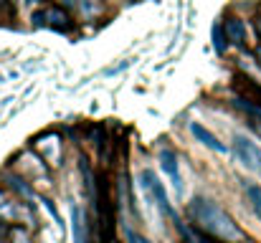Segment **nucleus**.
Segmentation results:
<instances>
[{"instance_id":"nucleus-1","label":"nucleus","mask_w":261,"mask_h":243,"mask_svg":"<svg viewBox=\"0 0 261 243\" xmlns=\"http://www.w3.org/2000/svg\"><path fill=\"white\" fill-rule=\"evenodd\" d=\"M188 218L200 228V231H205L208 236H213V238H221V241L226 243H236L244 238V233H241V228L233 223V218L216 203V200H211V198H193L190 203H188Z\"/></svg>"},{"instance_id":"nucleus-2","label":"nucleus","mask_w":261,"mask_h":243,"mask_svg":"<svg viewBox=\"0 0 261 243\" xmlns=\"http://www.w3.org/2000/svg\"><path fill=\"white\" fill-rule=\"evenodd\" d=\"M140 182H142V190H145V193L152 198V203L160 208V213H163V215H168L175 226H177V231L182 233V238H188L190 243H195V238H193V236H190V231H188V226H182V223H180V218H177L175 208L170 205V198H168L165 185L160 182V177H158L150 167H145V170L140 172Z\"/></svg>"},{"instance_id":"nucleus-3","label":"nucleus","mask_w":261,"mask_h":243,"mask_svg":"<svg viewBox=\"0 0 261 243\" xmlns=\"http://www.w3.org/2000/svg\"><path fill=\"white\" fill-rule=\"evenodd\" d=\"M233 155H236V160L241 162L246 170L261 175V145L259 142H254L246 134H236L233 137Z\"/></svg>"},{"instance_id":"nucleus-4","label":"nucleus","mask_w":261,"mask_h":243,"mask_svg":"<svg viewBox=\"0 0 261 243\" xmlns=\"http://www.w3.org/2000/svg\"><path fill=\"white\" fill-rule=\"evenodd\" d=\"M160 167H163V172L170 177V182H173L175 193H177V198H182V177H180V165H177V157H175V152L170 147H165V150H160Z\"/></svg>"},{"instance_id":"nucleus-5","label":"nucleus","mask_w":261,"mask_h":243,"mask_svg":"<svg viewBox=\"0 0 261 243\" xmlns=\"http://www.w3.org/2000/svg\"><path fill=\"white\" fill-rule=\"evenodd\" d=\"M190 132H193V137L200 142V145H205L208 150H213V152H218V155H228V147L211 132V129H205L203 124H198V122H193L190 124Z\"/></svg>"},{"instance_id":"nucleus-6","label":"nucleus","mask_w":261,"mask_h":243,"mask_svg":"<svg viewBox=\"0 0 261 243\" xmlns=\"http://www.w3.org/2000/svg\"><path fill=\"white\" fill-rule=\"evenodd\" d=\"M33 23L36 25L48 23V25H56V28H66L69 25V15L61 8H46V10H36L33 13Z\"/></svg>"},{"instance_id":"nucleus-7","label":"nucleus","mask_w":261,"mask_h":243,"mask_svg":"<svg viewBox=\"0 0 261 243\" xmlns=\"http://www.w3.org/2000/svg\"><path fill=\"white\" fill-rule=\"evenodd\" d=\"M71 223H74V243H89V221L87 213L71 203Z\"/></svg>"},{"instance_id":"nucleus-8","label":"nucleus","mask_w":261,"mask_h":243,"mask_svg":"<svg viewBox=\"0 0 261 243\" xmlns=\"http://www.w3.org/2000/svg\"><path fill=\"white\" fill-rule=\"evenodd\" d=\"M226 36L236 46H244L246 43V25H244V20L241 18H228L226 20Z\"/></svg>"},{"instance_id":"nucleus-9","label":"nucleus","mask_w":261,"mask_h":243,"mask_svg":"<svg viewBox=\"0 0 261 243\" xmlns=\"http://www.w3.org/2000/svg\"><path fill=\"white\" fill-rule=\"evenodd\" d=\"M5 180H8V182H10V185H13V187H15L20 195H25V198H31V195H33V193H31V187H28V185H25L20 177H15V175H5Z\"/></svg>"},{"instance_id":"nucleus-10","label":"nucleus","mask_w":261,"mask_h":243,"mask_svg":"<svg viewBox=\"0 0 261 243\" xmlns=\"http://www.w3.org/2000/svg\"><path fill=\"white\" fill-rule=\"evenodd\" d=\"M124 238H127V243H155L152 238H147V236H142V233H137L135 228H124Z\"/></svg>"},{"instance_id":"nucleus-11","label":"nucleus","mask_w":261,"mask_h":243,"mask_svg":"<svg viewBox=\"0 0 261 243\" xmlns=\"http://www.w3.org/2000/svg\"><path fill=\"white\" fill-rule=\"evenodd\" d=\"M213 43H216V51H218V53H226V43H223V28H221V23L213 25Z\"/></svg>"},{"instance_id":"nucleus-12","label":"nucleus","mask_w":261,"mask_h":243,"mask_svg":"<svg viewBox=\"0 0 261 243\" xmlns=\"http://www.w3.org/2000/svg\"><path fill=\"white\" fill-rule=\"evenodd\" d=\"M249 195H251V205H254V210H256V215L261 218V190L259 187H249Z\"/></svg>"},{"instance_id":"nucleus-13","label":"nucleus","mask_w":261,"mask_h":243,"mask_svg":"<svg viewBox=\"0 0 261 243\" xmlns=\"http://www.w3.org/2000/svg\"><path fill=\"white\" fill-rule=\"evenodd\" d=\"M61 3H64V5H74L76 0H61Z\"/></svg>"},{"instance_id":"nucleus-14","label":"nucleus","mask_w":261,"mask_h":243,"mask_svg":"<svg viewBox=\"0 0 261 243\" xmlns=\"http://www.w3.org/2000/svg\"><path fill=\"white\" fill-rule=\"evenodd\" d=\"M3 5H5V0H0V10H3Z\"/></svg>"},{"instance_id":"nucleus-15","label":"nucleus","mask_w":261,"mask_h":243,"mask_svg":"<svg viewBox=\"0 0 261 243\" xmlns=\"http://www.w3.org/2000/svg\"><path fill=\"white\" fill-rule=\"evenodd\" d=\"M259 33H261V18H259Z\"/></svg>"},{"instance_id":"nucleus-16","label":"nucleus","mask_w":261,"mask_h":243,"mask_svg":"<svg viewBox=\"0 0 261 243\" xmlns=\"http://www.w3.org/2000/svg\"><path fill=\"white\" fill-rule=\"evenodd\" d=\"M259 59H261V48H259Z\"/></svg>"},{"instance_id":"nucleus-17","label":"nucleus","mask_w":261,"mask_h":243,"mask_svg":"<svg viewBox=\"0 0 261 243\" xmlns=\"http://www.w3.org/2000/svg\"><path fill=\"white\" fill-rule=\"evenodd\" d=\"M13 3H15V0H13Z\"/></svg>"}]
</instances>
